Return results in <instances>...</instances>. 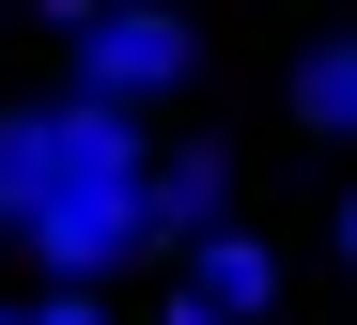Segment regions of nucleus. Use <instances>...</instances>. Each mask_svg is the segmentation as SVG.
<instances>
[{
    "instance_id": "5",
    "label": "nucleus",
    "mask_w": 357,
    "mask_h": 325,
    "mask_svg": "<svg viewBox=\"0 0 357 325\" xmlns=\"http://www.w3.org/2000/svg\"><path fill=\"white\" fill-rule=\"evenodd\" d=\"M63 171H78V186H155V155H140V109H93V93H63Z\"/></svg>"
},
{
    "instance_id": "8",
    "label": "nucleus",
    "mask_w": 357,
    "mask_h": 325,
    "mask_svg": "<svg viewBox=\"0 0 357 325\" xmlns=\"http://www.w3.org/2000/svg\"><path fill=\"white\" fill-rule=\"evenodd\" d=\"M155 325H233V310H218V294H202V279H187V294H171V310H155Z\"/></svg>"
},
{
    "instance_id": "3",
    "label": "nucleus",
    "mask_w": 357,
    "mask_h": 325,
    "mask_svg": "<svg viewBox=\"0 0 357 325\" xmlns=\"http://www.w3.org/2000/svg\"><path fill=\"white\" fill-rule=\"evenodd\" d=\"M140 232H155V248H218V232H233V155H155Z\"/></svg>"
},
{
    "instance_id": "10",
    "label": "nucleus",
    "mask_w": 357,
    "mask_h": 325,
    "mask_svg": "<svg viewBox=\"0 0 357 325\" xmlns=\"http://www.w3.org/2000/svg\"><path fill=\"white\" fill-rule=\"evenodd\" d=\"M342 264H357V202H342Z\"/></svg>"
},
{
    "instance_id": "1",
    "label": "nucleus",
    "mask_w": 357,
    "mask_h": 325,
    "mask_svg": "<svg viewBox=\"0 0 357 325\" xmlns=\"http://www.w3.org/2000/svg\"><path fill=\"white\" fill-rule=\"evenodd\" d=\"M187 78H202V31H187V16H155V0L78 16V93H93V109H155V93H187Z\"/></svg>"
},
{
    "instance_id": "11",
    "label": "nucleus",
    "mask_w": 357,
    "mask_h": 325,
    "mask_svg": "<svg viewBox=\"0 0 357 325\" xmlns=\"http://www.w3.org/2000/svg\"><path fill=\"white\" fill-rule=\"evenodd\" d=\"M0 325H31V310H0Z\"/></svg>"
},
{
    "instance_id": "12",
    "label": "nucleus",
    "mask_w": 357,
    "mask_h": 325,
    "mask_svg": "<svg viewBox=\"0 0 357 325\" xmlns=\"http://www.w3.org/2000/svg\"><path fill=\"white\" fill-rule=\"evenodd\" d=\"M0 232H16V217H0Z\"/></svg>"
},
{
    "instance_id": "4",
    "label": "nucleus",
    "mask_w": 357,
    "mask_h": 325,
    "mask_svg": "<svg viewBox=\"0 0 357 325\" xmlns=\"http://www.w3.org/2000/svg\"><path fill=\"white\" fill-rule=\"evenodd\" d=\"M63 186H78V171H63V109H0V217L31 232Z\"/></svg>"
},
{
    "instance_id": "7",
    "label": "nucleus",
    "mask_w": 357,
    "mask_h": 325,
    "mask_svg": "<svg viewBox=\"0 0 357 325\" xmlns=\"http://www.w3.org/2000/svg\"><path fill=\"white\" fill-rule=\"evenodd\" d=\"M202 294H218L233 325H249V310L280 294V264H264V248H249V232H218V248H202Z\"/></svg>"
},
{
    "instance_id": "6",
    "label": "nucleus",
    "mask_w": 357,
    "mask_h": 325,
    "mask_svg": "<svg viewBox=\"0 0 357 325\" xmlns=\"http://www.w3.org/2000/svg\"><path fill=\"white\" fill-rule=\"evenodd\" d=\"M295 124H326V140H357V31H326L311 62H295Z\"/></svg>"
},
{
    "instance_id": "2",
    "label": "nucleus",
    "mask_w": 357,
    "mask_h": 325,
    "mask_svg": "<svg viewBox=\"0 0 357 325\" xmlns=\"http://www.w3.org/2000/svg\"><path fill=\"white\" fill-rule=\"evenodd\" d=\"M31 248H47V279H109L125 248H155L140 232V186H63V202L31 217Z\"/></svg>"
},
{
    "instance_id": "9",
    "label": "nucleus",
    "mask_w": 357,
    "mask_h": 325,
    "mask_svg": "<svg viewBox=\"0 0 357 325\" xmlns=\"http://www.w3.org/2000/svg\"><path fill=\"white\" fill-rule=\"evenodd\" d=\"M31 325H109V310H93V294H47V310H31Z\"/></svg>"
}]
</instances>
